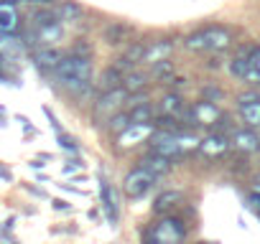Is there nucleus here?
Listing matches in <instances>:
<instances>
[{
    "instance_id": "nucleus-1",
    "label": "nucleus",
    "mask_w": 260,
    "mask_h": 244,
    "mask_svg": "<svg viewBox=\"0 0 260 244\" xmlns=\"http://www.w3.org/2000/svg\"><path fill=\"white\" fill-rule=\"evenodd\" d=\"M56 71V82L69 89L72 94H82L89 89L92 84V61L89 56H79V54H69L59 61Z\"/></svg>"
},
{
    "instance_id": "nucleus-2",
    "label": "nucleus",
    "mask_w": 260,
    "mask_h": 244,
    "mask_svg": "<svg viewBox=\"0 0 260 244\" xmlns=\"http://www.w3.org/2000/svg\"><path fill=\"white\" fill-rule=\"evenodd\" d=\"M184 46L199 54H222L232 46V33L224 26H207V28L189 33L184 38Z\"/></svg>"
},
{
    "instance_id": "nucleus-3",
    "label": "nucleus",
    "mask_w": 260,
    "mask_h": 244,
    "mask_svg": "<svg viewBox=\"0 0 260 244\" xmlns=\"http://www.w3.org/2000/svg\"><path fill=\"white\" fill-rule=\"evenodd\" d=\"M127 92H125V87H115V89H105L100 97H97V102H94V107H92V119H94V125H107V122L117 114V112H122V104L127 102Z\"/></svg>"
},
{
    "instance_id": "nucleus-4",
    "label": "nucleus",
    "mask_w": 260,
    "mask_h": 244,
    "mask_svg": "<svg viewBox=\"0 0 260 244\" xmlns=\"http://www.w3.org/2000/svg\"><path fill=\"white\" fill-rule=\"evenodd\" d=\"M184 236H186V229L174 216H164V219L153 221L143 234L146 244H181Z\"/></svg>"
},
{
    "instance_id": "nucleus-5",
    "label": "nucleus",
    "mask_w": 260,
    "mask_h": 244,
    "mask_svg": "<svg viewBox=\"0 0 260 244\" xmlns=\"http://www.w3.org/2000/svg\"><path fill=\"white\" fill-rule=\"evenodd\" d=\"M153 183H156V178L146 171V168H133L127 176H125V181H122V191H125V196L127 198H143L151 188H153Z\"/></svg>"
},
{
    "instance_id": "nucleus-6",
    "label": "nucleus",
    "mask_w": 260,
    "mask_h": 244,
    "mask_svg": "<svg viewBox=\"0 0 260 244\" xmlns=\"http://www.w3.org/2000/svg\"><path fill=\"white\" fill-rule=\"evenodd\" d=\"M174 54V41L171 38H156V41H148L143 44V51L138 56V64L143 66H156L161 61H169Z\"/></svg>"
},
{
    "instance_id": "nucleus-7",
    "label": "nucleus",
    "mask_w": 260,
    "mask_h": 244,
    "mask_svg": "<svg viewBox=\"0 0 260 244\" xmlns=\"http://www.w3.org/2000/svg\"><path fill=\"white\" fill-rule=\"evenodd\" d=\"M148 143H151V153H158L164 158H171L174 160V158H181L184 155V150L179 145V130L176 133H171V130L156 133V135L148 138Z\"/></svg>"
},
{
    "instance_id": "nucleus-8",
    "label": "nucleus",
    "mask_w": 260,
    "mask_h": 244,
    "mask_svg": "<svg viewBox=\"0 0 260 244\" xmlns=\"http://www.w3.org/2000/svg\"><path fill=\"white\" fill-rule=\"evenodd\" d=\"M189 117H191L194 125H207V128H214V125H217V119L222 117V109H219L214 102L202 99V102H197V104H191V107H189Z\"/></svg>"
},
{
    "instance_id": "nucleus-9",
    "label": "nucleus",
    "mask_w": 260,
    "mask_h": 244,
    "mask_svg": "<svg viewBox=\"0 0 260 244\" xmlns=\"http://www.w3.org/2000/svg\"><path fill=\"white\" fill-rule=\"evenodd\" d=\"M230 74L245 84H252V87L260 84V69L250 61V56H235L230 61Z\"/></svg>"
},
{
    "instance_id": "nucleus-10",
    "label": "nucleus",
    "mask_w": 260,
    "mask_h": 244,
    "mask_svg": "<svg viewBox=\"0 0 260 244\" xmlns=\"http://www.w3.org/2000/svg\"><path fill=\"white\" fill-rule=\"evenodd\" d=\"M153 122H146V125H130L127 130H122L117 135V148H136L138 143H146L151 135H153Z\"/></svg>"
},
{
    "instance_id": "nucleus-11",
    "label": "nucleus",
    "mask_w": 260,
    "mask_h": 244,
    "mask_svg": "<svg viewBox=\"0 0 260 244\" xmlns=\"http://www.w3.org/2000/svg\"><path fill=\"white\" fill-rule=\"evenodd\" d=\"M161 114H164V117H171V119H176V122H181V119H189V122H191L189 107H186L184 97L176 94V92H169V94L161 99Z\"/></svg>"
},
{
    "instance_id": "nucleus-12",
    "label": "nucleus",
    "mask_w": 260,
    "mask_h": 244,
    "mask_svg": "<svg viewBox=\"0 0 260 244\" xmlns=\"http://www.w3.org/2000/svg\"><path fill=\"white\" fill-rule=\"evenodd\" d=\"M232 148V143H230V138L224 135V133H212V135H207L204 140H199V153H204L207 158H219V155H224L227 150Z\"/></svg>"
},
{
    "instance_id": "nucleus-13",
    "label": "nucleus",
    "mask_w": 260,
    "mask_h": 244,
    "mask_svg": "<svg viewBox=\"0 0 260 244\" xmlns=\"http://www.w3.org/2000/svg\"><path fill=\"white\" fill-rule=\"evenodd\" d=\"M237 104H240V114H242V119L247 122V125L260 128V94L247 92L237 99Z\"/></svg>"
},
{
    "instance_id": "nucleus-14",
    "label": "nucleus",
    "mask_w": 260,
    "mask_h": 244,
    "mask_svg": "<svg viewBox=\"0 0 260 244\" xmlns=\"http://www.w3.org/2000/svg\"><path fill=\"white\" fill-rule=\"evenodd\" d=\"M230 143L240 153H257L260 150V135L255 130H235L230 135Z\"/></svg>"
},
{
    "instance_id": "nucleus-15",
    "label": "nucleus",
    "mask_w": 260,
    "mask_h": 244,
    "mask_svg": "<svg viewBox=\"0 0 260 244\" xmlns=\"http://www.w3.org/2000/svg\"><path fill=\"white\" fill-rule=\"evenodd\" d=\"M61 59H64V54H61L59 49H54V46H41V49L34 54V61H36V66H39L41 71H54Z\"/></svg>"
},
{
    "instance_id": "nucleus-16",
    "label": "nucleus",
    "mask_w": 260,
    "mask_h": 244,
    "mask_svg": "<svg viewBox=\"0 0 260 244\" xmlns=\"http://www.w3.org/2000/svg\"><path fill=\"white\" fill-rule=\"evenodd\" d=\"M141 168H146V171L158 181V178H164V176L171 171V158H164V155H158V153H148L146 158H141Z\"/></svg>"
},
{
    "instance_id": "nucleus-17",
    "label": "nucleus",
    "mask_w": 260,
    "mask_h": 244,
    "mask_svg": "<svg viewBox=\"0 0 260 244\" xmlns=\"http://www.w3.org/2000/svg\"><path fill=\"white\" fill-rule=\"evenodd\" d=\"M100 198H102V209H105L107 219L115 224L117 221V201H115V193H112V188L105 178L100 181Z\"/></svg>"
},
{
    "instance_id": "nucleus-18",
    "label": "nucleus",
    "mask_w": 260,
    "mask_h": 244,
    "mask_svg": "<svg viewBox=\"0 0 260 244\" xmlns=\"http://www.w3.org/2000/svg\"><path fill=\"white\" fill-rule=\"evenodd\" d=\"M127 117H130V125H146V122H153V107H151V102H138L133 109L127 112Z\"/></svg>"
},
{
    "instance_id": "nucleus-19",
    "label": "nucleus",
    "mask_w": 260,
    "mask_h": 244,
    "mask_svg": "<svg viewBox=\"0 0 260 244\" xmlns=\"http://www.w3.org/2000/svg\"><path fill=\"white\" fill-rule=\"evenodd\" d=\"M122 87L127 94H138L148 87V74H141V71H127L125 79H122Z\"/></svg>"
},
{
    "instance_id": "nucleus-20",
    "label": "nucleus",
    "mask_w": 260,
    "mask_h": 244,
    "mask_svg": "<svg viewBox=\"0 0 260 244\" xmlns=\"http://www.w3.org/2000/svg\"><path fill=\"white\" fill-rule=\"evenodd\" d=\"M176 204H181V193L179 191H166V193H161L158 198H156V211L158 214H166V211H171Z\"/></svg>"
},
{
    "instance_id": "nucleus-21",
    "label": "nucleus",
    "mask_w": 260,
    "mask_h": 244,
    "mask_svg": "<svg viewBox=\"0 0 260 244\" xmlns=\"http://www.w3.org/2000/svg\"><path fill=\"white\" fill-rule=\"evenodd\" d=\"M122 79H125V71L122 69H117L115 64L102 74V92L105 89H115V87H122Z\"/></svg>"
},
{
    "instance_id": "nucleus-22",
    "label": "nucleus",
    "mask_w": 260,
    "mask_h": 244,
    "mask_svg": "<svg viewBox=\"0 0 260 244\" xmlns=\"http://www.w3.org/2000/svg\"><path fill=\"white\" fill-rule=\"evenodd\" d=\"M18 23V16L11 6H0V33H11Z\"/></svg>"
},
{
    "instance_id": "nucleus-23",
    "label": "nucleus",
    "mask_w": 260,
    "mask_h": 244,
    "mask_svg": "<svg viewBox=\"0 0 260 244\" xmlns=\"http://www.w3.org/2000/svg\"><path fill=\"white\" fill-rule=\"evenodd\" d=\"M130 26H125V23H115V26H110L107 28V44H112V46H117V44H122L125 41V36H130Z\"/></svg>"
},
{
    "instance_id": "nucleus-24",
    "label": "nucleus",
    "mask_w": 260,
    "mask_h": 244,
    "mask_svg": "<svg viewBox=\"0 0 260 244\" xmlns=\"http://www.w3.org/2000/svg\"><path fill=\"white\" fill-rule=\"evenodd\" d=\"M56 11H59L61 23H74V21H79V18H82V8H79L77 3H61Z\"/></svg>"
},
{
    "instance_id": "nucleus-25",
    "label": "nucleus",
    "mask_w": 260,
    "mask_h": 244,
    "mask_svg": "<svg viewBox=\"0 0 260 244\" xmlns=\"http://www.w3.org/2000/svg\"><path fill=\"white\" fill-rule=\"evenodd\" d=\"M61 36H64L61 23H54V26H41V28H39V41H44L46 46H49V44H54V41H59Z\"/></svg>"
},
{
    "instance_id": "nucleus-26",
    "label": "nucleus",
    "mask_w": 260,
    "mask_h": 244,
    "mask_svg": "<svg viewBox=\"0 0 260 244\" xmlns=\"http://www.w3.org/2000/svg\"><path fill=\"white\" fill-rule=\"evenodd\" d=\"M112 135H120L122 130H127L130 128V117H127V112H117L110 122H107V125H105Z\"/></svg>"
},
{
    "instance_id": "nucleus-27",
    "label": "nucleus",
    "mask_w": 260,
    "mask_h": 244,
    "mask_svg": "<svg viewBox=\"0 0 260 244\" xmlns=\"http://www.w3.org/2000/svg\"><path fill=\"white\" fill-rule=\"evenodd\" d=\"M153 71H151V76H156V79H171L174 76V69H171V61H161V64H156V66H151Z\"/></svg>"
},
{
    "instance_id": "nucleus-28",
    "label": "nucleus",
    "mask_w": 260,
    "mask_h": 244,
    "mask_svg": "<svg viewBox=\"0 0 260 244\" xmlns=\"http://www.w3.org/2000/svg\"><path fill=\"white\" fill-rule=\"evenodd\" d=\"M59 145H61V148H67L69 153H77V143H74L72 138H67V135H59Z\"/></svg>"
},
{
    "instance_id": "nucleus-29",
    "label": "nucleus",
    "mask_w": 260,
    "mask_h": 244,
    "mask_svg": "<svg viewBox=\"0 0 260 244\" xmlns=\"http://www.w3.org/2000/svg\"><path fill=\"white\" fill-rule=\"evenodd\" d=\"M72 54H79V56H92V49H89V44H77Z\"/></svg>"
},
{
    "instance_id": "nucleus-30",
    "label": "nucleus",
    "mask_w": 260,
    "mask_h": 244,
    "mask_svg": "<svg viewBox=\"0 0 260 244\" xmlns=\"http://www.w3.org/2000/svg\"><path fill=\"white\" fill-rule=\"evenodd\" d=\"M250 61H252V64L260 69V46H255V49L250 51Z\"/></svg>"
},
{
    "instance_id": "nucleus-31",
    "label": "nucleus",
    "mask_w": 260,
    "mask_h": 244,
    "mask_svg": "<svg viewBox=\"0 0 260 244\" xmlns=\"http://www.w3.org/2000/svg\"><path fill=\"white\" fill-rule=\"evenodd\" d=\"M21 3H31V6H51L54 0H21Z\"/></svg>"
}]
</instances>
